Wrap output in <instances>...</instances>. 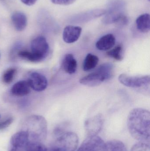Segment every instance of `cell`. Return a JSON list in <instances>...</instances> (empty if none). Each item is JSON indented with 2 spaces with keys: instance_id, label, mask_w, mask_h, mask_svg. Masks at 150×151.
Here are the masks:
<instances>
[{
  "instance_id": "1",
  "label": "cell",
  "mask_w": 150,
  "mask_h": 151,
  "mask_svg": "<svg viewBox=\"0 0 150 151\" xmlns=\"http://www.w3.org/2000/svg\"><path fill=\"white\" fill-rule=\"evenodd\" d=\"M150 126L149 111L136 108L129 112L127 118L128 128L135 139L141 142L149 143Z\"/></svg>"
},
{
  "instance_id": "2",
  "label": "cell",
  "mask_w": 150,
  "mask_h": 151,
  "mask_svg": "<svg viewBox=\"0 0 150 151\" xmlns=\"http://www.w3.org/2000/svg\"><path fill=\"white\" fill-rule=\"evenodd\" d=\"M22 130L29 136L30 142H42L46 137L47 124L45 119L40 116H33L26 120Z\"/></svg>"
},
{
  "instance_id": "3",
  "label": "cell",
  "mask_w": 150,
  "mask_h": 151,
  "mask_svg": "<svg viewBox=\"0 0 150 151\" xmlns=\"http://www.w3.org/2000/svg\"><path fill=\"white\" fill-rule=\"evenodd\" d=\"M114 66L111 63H106L100 65L94 72L84 76L79 80L81 84L88 87H96L112 78Z\"/></svg>"
},
{
  "instance_id": "4",
  "label": "cell",
  "mask_w": 150,
  "mask_h": 151,
  "mask_svg": "<svg viewBox=\"0 0 150 151\" xmlns=\"http://www.w3.org/2000/svg\"><path fill=\"white\" fill-rule=\"evenodd\" d=\"M78 137L73 132H66L56 137L54 146L61 151H75L78 146Z\"/></svg>"
},
{
  "instance_id": "5",
  "label": "cell",
  "mask_w": 150,
  "mask_h": 151,
  "mask_svg": "<svg viewBox=\"0 0 150 151\" xmlns=\"http://www.w3.org/2000/svg\"><path fill=\"white\" fill-rule=\"evenodd\" d=\"M119 81L126 87L134 88H143L149 87L150 77L149 75L131 76L127 74H121Z\"/></svg>"
},
{
  "instance_id": "6",
  "label": "cell",
  "mask_w": 150,
  "mask_h": 151,
  "mask_svg": "<svg viewBox=\"0 0 150 151\" xmlns=\"http://www.w3.org/2000/svg\"><path fill=\"white\" fill-rule=\"evenodd\" d=\"M124 3L122 1L117 0L112 3L102 22L105 24H115L119 18L124 15Z\"/></svg>"
},
{
  "instance_id": "7",
  "label": "cell",
  "mask_w": 150,
  "mask_h": 151,
  "mask_svg": "<svg viewBox=\"0 0 150 151\" xmlns=\"http://www.w3.org/2000/svg\"><path fill=\"white\" fill-rule=\"evenodd\" d=\"M104 121V116L100 114L86 119L85 122L84 127L88 137L97 136L103 128Z\"/></svg>"
},
{
  "instance_id": "8",
  "label": "cell",
  "mask_w": 150,
  "mask_h": 151,
  "mask_svg": "<svg viewBox=\"0 0 150 151\" xmlns=\"http://www.w3.org/2000/svg\"><path fill=\"white\" fill-rule=\"evenodd\" d=\"M105 143L97 136L88 137L77 151H105Z\"/></svg>"
},
{
  "instance_id": "9",
  "label": "cell",
  "mask_w": 150,
  "mask_h": 151,
  "mask_svg": "<svg viewBox=\"0 0 150 151\" xmlns=\"http://www.w3.org/2000/svg\"><path fill=\"white\" fill-rule=\"evenodd\" d=\"M31 50L32 53L39 56L44 60L48 53L49 45L43 36H38L32 41Z\"/></svg>"
},
{
  "instance_id": "10",
  "label": "cell",
  "mask_w": 150,
  "mask_h": 151,
  "mask_svg": "<svg viewBox=\"0 0 150 151\" xmlns=\"http://www.w3.org/2000/svg\"><path fill=\"white\" fill-rule=\"evenodd\" d=\"M27 82L30 87L35 91H43L48 86L47 78L38 73H32L29 76Z\"/></svg>"
},
{
  "instance_id": "11",
  "label": "cell",
  "mask_w": 150,
  "mask_h": 151,
  "mask_svg": "<svg viewBox=\"0 0 150 151\" xmlns=\"http://www.w3.org/2000/svg\"><path fill=\"white\" fill-rule=\"evenodd\" d=\"M82 28L80 27L69 25L64 28L63 34V41L67 43L75 42L80 37Z\"/></svg>"
},
{
  "instance_id": "12",
  "label": "cell",
  "mask_w": 150,
  "mask_h": 151,
  "mask_svg": "<svg viewBox=\"0 0 150 151\" xmlns=\"http://www.w3.org/2000/svg\"><path fill=\"white\" fill-rule=\"evenodd\" d=\"M116 42V39L114 35L112 34H108L102 36L97 41L96 47L100 50H109L114 47Z\"/></svg>"
},
{
  "instance_id": "13",
  "label": "cell",
  "mask_w": 150,
  "mask_h": 151,
  "mask_svg": "<svg viewBox=\"0 0 150 151\" xmlns=\"http://www.w3.org/2000/svg\"><path fill=\"white\" fill-rule=\"evenodd\" d=\"M63 70L68 74L75 73L77 69V62L72 54H67L64 56L62 63Z\"/></svg>"
},
{
  "instance_id": "14",
  "label": "cell",
  "mask_w": 150,
  "mask_h": 151,
  "mask_svg": "<svg viewBox=\"0 0 150 151\" xmlns=\"http://www.w3.org/2000/svg\"><path fill=\"white\" fill-rule=\"evenodd\" d=\"M30 88L28 82L25 81H19L13 85L11 89V93L15 96H24L30 93Z\"/></svg>"
},
{
  "instance_id": "15",
  "label": "cell",
  "mask_w": 150,
  "mask_h": 151,
  "mask_svg": "<svg viewBox=\"0 0 150 151\" xmlns=\"http://www.w3.org/2000/svg\"><path fill=\"white\" fill-rule=\"evenodd\" d=\"M11 20L15 29L18 32L24 30L27 25L26 16L23 12H16L11 16Z\"/></svg>"
},
{
  "instance_id": "16",
  "label": "cell",
  "mask_w": 150,
  "mask_h": 151,
  "mask_svg": "<svg viewBox=\"0 0 150 151\" xmlns=\"http://www.w3.org/2000/svg\"><path fill=\"white\" fill-rule=\"evenodd\" d=\"M137 29L142 33H147L150 30V15L145 13L139 16L136 20Z\"/></svg>"
},
{
  "instance_id": "17",
  "label": "cell",
  "mask_w": 150,
  "mask_h": 151,
  "mask_svg": "<svg viewBox=\"0 0 150 151\" xmlns=\"http://www.w3.org/2000/svg\"><path fill=\"white\" fill-rule=\"evenodd\" d=\"M99 61L98 57L95 55L91 53L87 54L84 60L83 69L85 71L93 70L97 65Z\"/></svg>"
},
{
  "instance_id": "18",
  "label": "cell",
  "mask_w": 150,
  "mask_h": 151,
  "mask_svg": "<svg viewBox=\"0 0 150 151\" xmlns=\"http://www.w3.org/2000/svg\"><path fill=\"white\" fill-rule=\"evenodd\" d=\"M105 151H127L125 145L118 140H112L105 143Z\"/></svg>"
},
{
  "instance_id": "19",
  "label": "cell",
  "mask_w": 150,
  "mask_h": 151,
  "mask_svg": "<svg viewBox=\"0 0 150 151\" xmlns=\"http://www.w3.org/2000/svg\"><path fill=\"white\" fill-rule=\"evenodd\" d=\"M18 55L21 58L33 63L39 62L43 60L40 57L35 55L32 52H30L27 50H21L18 51Z\"/></svg>"
},
{
  "instance_id": "20",
  "label": "cell",
  "mask_w": 150,
  "mask_h": 151,
  "mask_svg": "<svg viewBox=\"0 0 150 151\" xmlns=\"http://www.w3.org/2000/svg\"><path fill=\"white\" fill-rule=\"evenodd\" d=\"M107 56L118 61H122L123 59V47L121 45H117L112 49L107 51Z\"/></svg>"
},
{
  "instance_id": "21",
  "label": "cell",
  "mask_w": 150,
  "mask_h": 151,
  "mask_svg": "<svg viewBox=\"0 0 150 151\" xmlns=\"http://www.w3.org/2000/svg\"><path fill=\"white\" fill-rule=\"evenodd\" d=\"M16 72V69L15 68H10L4 72L2 76L3 82L6 84H9L12 82Z\"/></svg>"
},
{
  "instance_id": "22",
  "label": "cell",
  "mask_w": 150,
  "mask_h": 151,
  "mask_svg": "<svg viewBox=\"0 0 150 151\" xmlns=\"http://www.w3.org/2000/svg\"><path fill=\"white\" fill-rule=\"evenodd\" d=\"M26 151H47V149L42 142H30Z\"/></svg>"
},
{
  "instance_id": "23",
  "label": "cell",
  "mask_w": 150,
  "mask_h": 151,
  "mask_svg": "<svg viewBox=\"0 0 150 151\" xmlns=\"http://www.w3.org/2000/svg\"><path fill=\"white\" fill-rule=\"evenodd\" d=\"M131 151H150L149 144L144 142H139L133 145Z\"/></svg>"
},
{
  "instance_id": "24",
  "label": "cell",
  "mask_w": 150,
  "mask_h": 151,
  "mask_svg": "<svg viewBox=\"0 0 150 151\" xmlns=\"http://www.w3.org/2000/svg\"><path fill=\"white\" fill-rule=\"evenodd\" d=\"M10 151H26L28 145H23L18 144H10Z\"/></svg>"
},
{
  "instance_id": "25",
  "label": "cell",
  "mask_w": 150,
  "mask_h": 151,
  "mask_svg": "<svg viewBox=\"0 0 150 151\" xmlns=\"http://www.w3.org/2000/svg\"><path fill=\"white\" fill-rule=\"evenodd\" d=\"M76 0H51L54 4L62 5H68L75 2Z\"/></svg>"
},
{
  "instance_id": "26",
  "label": "cell",
  "mask_w": 150,
  "mask_h": 151,
  "mask_svg": "<svg viewBox=\"0 0 150 151\" xmlns=\"http://www.w3.org/2000/svg\"><path fill=\"white\" fill-rule=\"evenodd\" d=\"M128 23V18L125 15H123L119 18V19H118V21L115 24H116L118 27H122L124 26L127 24Z\"/></svg>"
},
{
  "instance_id": "27",
  "label": "cell",
  "mask_w": 150,
  "mask_h": 151,
  "mask_svg": "<svg viewBox=\"0 0 150 151\" xmlns=\"http://www.w3.org/2000/svg\"><path fill=\"white\" fill-rule=\"evenodd\" d=\"M13 121V119L12 117L9 118L4 121L0 122V130L4 129L9 126Z\"/></svg>"
},
{
  "instance_id": "28",
  "label": "cell",
  "mask_w": 150,
  "mask_h": 151,
  "mask_svg": "<svg viewBox=\"0 0 150 151\" xmlns=\"http://www.w3.org/2000/svg\"><path fill=\"white\" fill-rule=\"evenodd\" d=\"M21 1L26 5L32 6L36 2L37 0H21Z\"/></svg>"
},
{
  "instance_id": "29",
  "label": "cell",
  "mask_w": 150,
  "mask_h": 151,
  "mask_svg": "<svg viewBox=\"0 0 150 151\" xmlns=\"http://www.w3.org/2000/svg\"><path fill=\"white\" fill-rule=\"evenodd\" d=\"M47 151H61L58 148L55 146L53 145L49 150H48Z\"/></svg>"
},
{
  "instance_id": "30",
  "label": "cell",
  "mask_w": 150,
  "mask_h": 151,
  "mask_svg": "<svg viewBox=\"0 0 150 151\" xmlns=\"http://www.w3.org/2000/svg\"><path fill=\"white\" fill-rule=\"evenodd\" d=\"M149 1H150V0H149Z\"/></svg>"
},
{
  "instance_id": "31",
  "label": "cell",
  "mask_w": 150,
  "mask_h": 151,
  "mask_svg": "<svg viewBox=\"0 0 150 151\" xmlns=\"http://www.w3.org/2000/svg\"><path fill=\"white\" fill-rule=\"evenodd\" d=\"M0 117H1V116H0Z\"/></svg>"
}]
</instances>
